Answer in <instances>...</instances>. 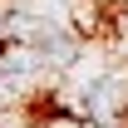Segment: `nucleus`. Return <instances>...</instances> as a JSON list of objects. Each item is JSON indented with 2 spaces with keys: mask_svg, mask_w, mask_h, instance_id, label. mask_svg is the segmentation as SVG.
I'll return each mask as SVG.
<instances>
[{
  "mask_svg": "<svg viewBox=\"0 0 128 128\" xmlns=\"http://www.w3.org/2000/svg\"><path fill=\"white\" fill-rule=\"evenodd\" d=\"M79 113L94 128H123L128 123V79L123 74H108V79H94L79 98Z\"/></svg>",
  "mask_w": 128,
  "mask_h": 128,
  "instance_id": "f257e3e1",
  "label": "nucleus"
},
{
  "mask_svg": "<svg viewBox=\"0 0 128 128\" xmlns=\"http://www.w3.org/2000/svg\"><path fill=\"white\" fill-rule=\"evenodd\" d=\"M5 59H10V40H0V64H5Z\"/></svg>",
  "mask_w": 128,
  "mask_h": 128,
  "instance_id": "f03ea898",
  "label": "nucleus"
}]
</instances>
